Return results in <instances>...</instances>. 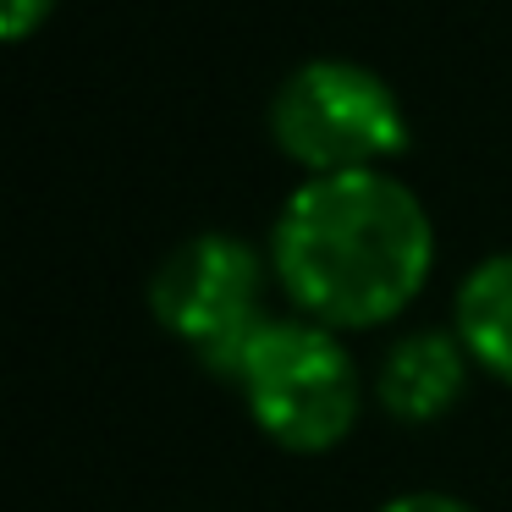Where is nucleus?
I'll list each match as a JSON object with an SVG mask.
<instances>
[{
  "mask_svg": "<svg viewBox=\"0 0 512 512\" xmlns=\"http://www.w3.org/2000/svg\"><path fill=\"white\" fill-rule=\"evenodd\" d=\"M265 254L298 314L347 331L408 309L435 265V226L397 171H320L281 199Z\"/></svg>",
  "mask_w": 512,
  "mask_h": 512,
  "instance_id": "f257e3e1",
  "label": "nucleus"
},
{
  "mask_svg": "<svg viewBox=\"0 0 512 512\" xmlns=\"http://www.w3.org/2000/svg\"><path fill=\"white\" fill-rule=\"evenodd\" d=\"M265 127L309 177L386 166L408 149V105L397 83L353 56H309L287 67L270 89Z\"/></svg>",
  "mask_w": 512,
  "mask_h": 512,
  "instance_id": "f03ea898",
  "label": "nucleus"
},
{
  "mask_svg": "<svg viewBox=\"0 0 512 512\" xmlns=\"http://www.w3.org/2000/svg\"><path fill=\"white\" fill-rule=\"evenodd\" d=\"M232 380L254 424L292 452H325L358 424V364L342 331L309 314H270Z\"/></svg>",
  "mask_w": 512,
  "mask_h": 512,
  "instance_id": "7ed1b4c3",
  "label": "nucleus"
},
{
  "mask_svg": "<svg viewBox=\"0 0 512 512\" xmlns=\"http://www.w3.org/2000/svg\"><path fill=\"white\" fill-rule=\"evenodd\" d=\"M270 254H259L243 232H193L160 254L149 270V309L177 342L193 347L210 375H237V358L254 342L265 314Z\"/></svg>",
  "mask_w": 512,
  "mask_h": 512,
  "instance_id": "20e7f679",
  "label": "nucleus"
},
{
  "mask_svg": "<svg viewBox=\"0 0 512 512\" xmlns=\"http://www.w3.org/2000/svg\"><path fill=\"white\" fill-rule=\"evenodd\" d=\"M468 369H474V358L457 342L452 325H413V331H402L397 342L380 353L375 397L391 419L430 424L463 397Z\"/></svg>",
  "mask_w": 512,
  "mask_h": 512,
  "instance_id": "39448f33",
  "label": "nucleus"
},
{
  "mask_svg": "<svg viewBox=\"0 0 512 512\" xmlns=\"http://www.w3.org/2000/svg\"><path fill=\"white\" fill-rule=\"evenodd\" d=\"M452 331L485 375L512 386V248L474 259L452 287Z\"/></svg>",
  "mask_w": 512,
  "mask_h": 512,
  "instance_id": "423d86ee",
  "label": "nucleus"
},
{
  "mask_svg": "<svg viewBox=\"0 0 512 512\" xmlns=\"http://www.w3.org/2000/svg\"><path fill=\"white\" fill-rule=\"evenodd\" d=\"M375 512H479V507L463 496H452V490H397V496H386Z\"/></svg>",
  "mask_w": 512,
  "mask_h": 512,
  "instance_id": "0eeeda50",
  "label": "nucleus"
},
{
  "mask_svg": "<svg viewBox=\"0 0 512 512\" xmlns=\"http://www.w3.org/2000/svg\"><path fill=\"white\" fill-rule=\"evenodd\" d=\"M50 12H56V0H0V34H6V39H28Z\"/></svg>",
  "mask_w": 512,
  "mask_h": 512,
  "instance_id": "6e6552de",
  "label": "nucleus"
}]
</instances>
